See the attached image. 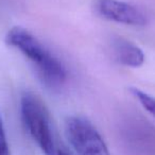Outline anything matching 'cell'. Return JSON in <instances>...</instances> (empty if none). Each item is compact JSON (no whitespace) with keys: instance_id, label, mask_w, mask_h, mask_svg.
I'll list each match as a JSON object with an SVG mask.
<instances>
[{"instance_id":"obj_3","label":"cell","mask_w":155,"mask_h":155,"mask_svg":"<svg viewBox=\"0 0 155 155\" xmlns=\"http://www.w3.org/2000/svg\"><path fill=\"white\" fill-rule=\"evenodd\" d=\"M65 135L79 155H110L101 134L85 117H68L65 122Z\"/></svg>"},{"instance_id":"obj_8","label":"cell","mask_w":155,"mask_h":155,"mask_svg":"<svg viewBox=\"0 0 155 155\" xmlns=\"http://www.w3.org/2000/svg\"><path fill=\"white\" fill-rule=\"evenodd\" d=\"M56 155H70L68 152H67L65 149H62V148H58V152H56Z\"/></svg>"},{"instance_id":"obj_4","label":"cell","mask_w":155,"mask_h":155,"mask_svg":"<svg viewBox=\"0 0 155 155\" xmlns=\"http://www.w3.org/2000/svg\"><path fill=\"white\" fill-rule=\"evenodd\" d=\"M94 10L101 18L116 24L141 27L148 22V16L140 8L122 0H95Z\"/></svg>"},{"instance_id":"obj_7","label":"cell","mask_w":155,"mask_h":155,"mask_svg":"<svg viewBox=\"0 0 155 155\" xmlns=\"http://www.w3.org/2000/svg\"><path fill=\"white\" fill-rule=\"evenodd\" d=\"M0 155H11L10 147L9 143H8L7 135H5V127H3L1 117H0Z\"/></svg>"},{"instance_id":"obj_1","label":"cell","mask_w":155,"mask_h":155,"mask_svg":"<svg viewBox=\"0 0 155 155\" xmlns=\"http://www.w3.org/2000/svg\"><path fill=\"white\" fill-rule=\"evenodd\" d=\"M5 43L31 63L46 87L58 89L66 83L67 70L63 63L29 30L19 26L13 27L5 34Z\"/></svg>"},{"instance_id":"obj_2","label":"cell","mask_w":155,"mask_h":155,"mask_svg":"<svg viewBox=\"0 0 155 155\" xmlns=\"http://www.w3.org/2000/svg\"><path fill=\"white\" fill-rule=\"evenodd\" d=\"M20 115L32 139L45 155H56L51 118L44 101L35 94L26 91L20 97Z\"/></svg>"},{"instance_id":"obj_6","label":"cell","mask_w":155,"mask_h":155,"mask_svg":"<svg viewBox=\"0 0 155 155\" xmlns=\"http://www.w3.org/2000/svg\"><path fill=\"white\" fill-rule=\"evenodd\" d=\"M130 94L138 101V103L153 117H155V97L151 96L147 91H143L137 87H130Z\"/></svg>"},{"instance_id":"obj_5","label":"cell","mask_w":155,"mask_h":155,"mask_svg":"<svg viewBox=\"0 0 155 155\" xmlns=\"http://www.w3.org/2000/svg\"><path fill=\"white\" fill-rule=\"evenodd\" d=\"M112 53L116 62L131 68L142 66L146 60L143 51L139 46L122 37H117L113 41Z\"/></svg>"}]
</instances>
